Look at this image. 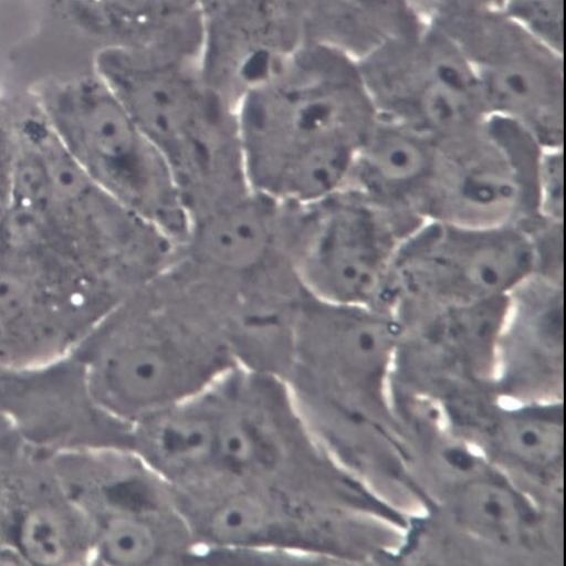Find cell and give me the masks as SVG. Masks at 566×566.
<instances>
[{
    "instance_id": "cell-11",
    "label": "cell",
    "mask_w": 566,
    "mask_h": 566,
    "mask_svg": "<svg viewBox=\"0 0 566 566\" xmlns=\"http://www.w3.org/2000/svg\"><path fill=\"white\" fill-rule=\"evenodd\" d=\"M93 543L88 520L45 452H30L0 471V551L11 565L93 564Z\"/></svg>"
},
{
    "instance_id": "cell-17",
    "label": "cell",
    "mask_w": 566,
    "mask_h": 566,
    "mask_svg": "<svg viewBox=\"0 0 566 566\" xmlns=\"http://www.w3.org/2000/svg\"><path fill=\"white\" fill-rule=\"evenodd\" d=\"M564 148L545 149L538 177V210L545 219L564 222L565 219Z\"/></svg>"
},
{
    "instance_id": "cell-18",
    "label": "cell",
    "mask_w": 566,
    "mask_h": 566,
    "mask_svg": "<svg viewBox=\"0 0 566 566\" xmlns=\"http://www.w3.org/2000/svg\"><path fill=\"white\" fill-rule=\"evenodd\" d=\"M19 135H11L0 125V219L13 199Z\"/></svg>"
},
{
    "instance_id": "cell-4",
    "label": "cell",
    "mask_w": 566,
    "mask_h": 566,
    "mask_svg": "<svg viewBox=\"0 0 566 566\" xmlns=\"http://www.w3.org/2000/svg\"><path fill=\"white\" fill-rule=\"evenodd\" d=\"M15 171L12 203L45 217L109 281L134 284L163 263L165 238L97 187L46 123L19 134Z\"/></svg>"
},
{
    "instance_id": "cell-22",
    "label": "cell",
    "mask_w": 566,
    "mask_h": 566,
    "mask_svg": "<svg viewBox=\"0 0 566 566\" xmlns=\"http://www.w3.org/2000/svg\"><path fill=\"white\" fill-rule=\"evenodd\" d=\"M0 565H10L7 556L3 554L2 551H0Z\"/></svg>"
},
{
    "instance_id": "cell-20",
    "label": "cell",
    "mask_w": 566,
    "mask_h": 566,
    "mask_svg": "<svg viewBox=\"0 0 566 566\" xmlns=\"http://www.w3.org/2000/svg\"><path fill=\"white\" fill-rule=\"evenodd\" d=\"M485 511L495 518H500L503 512L502 506L496 501H490L486 503Z\"/></svg>"
},
{
    "instance_id": "cell-10",
    "label": "cell",
    "mask_w": 566,
    "mask_h": 566,
    "mask_svg": "<svg viewBox=\"0 0 566 566\" xmlns=\"http://www.w3.org/2000/svg\"><path fill=\"white\" fill-rule=\"evenodd\" d=\"M442 28L476 75L490 115L525 128L545 149L565 144L562 53L509 15L474 11Z\"/></svg>"
},
{
    "instance_id": "cell-19",
    "label": "cell",
    "mask_w": 566,
    "mask_h": 566,
    "mask_svg": "<svg viewBox=\"0 0 566 566\" xmlns=\"http://www.w3.org/2000/svg\"><path fill=\"white\" fill-rule=\"evenodd\" d=\"M446 458L452 465L463 471L471 469L473 465L472 459L461 451H450L447 453Z\"/></svg>"
},
{
    "instance_id": "cell-6",
    "label": "cell",
    "mask_w": 566,
    "mask_h": 566,
    "mask_svg": "<svg viewBox=\"0 0 566 566\" xmlns=\"http://www.w3.org/2000/svg\"><path fill=\"white\" fill-rule=\"evenodd\" d=\"M166 316L126 297L81 343L78 365L97 408L117 423L179 400L203 381L213 355Z\"/></svg>"
},
{
    "instance_id": "cell-12",
    "label": "cell",
    "mask_w": 566,
    "mask_h": 566,
    "mask_svg": "<svg viewBox=\"0 0 566 566\" xmlns=\"http://www.w3.org/2000/svg\"><path fill=\"white\" fill-rule=\"evenodd\" d=\"M108 313L0 264V366L33 369L60 363Z\"/></svg>"
},
{
    "instance_id": "cell-1",
    "label": "cell",
    "mask_w": 566,
    "mask_h": 566,
    "mask_svg": "<svg viewBox=\"0 0 566 566\" xmlns=\"http://www.w3.org/2000/svg\"><path fill=\"white\" fill-rule=\"evenodd\" d=\"M378 117L355 59L322 42L300 43L237 102L249 189L280 206L344 189Z\"/></svg>"
},
{
    "instance_id": "cell-8",
    "label": "cell",
    "mask_w": 566,
    "mask_h": 566,
    "mask_svg": "<svg viewBox=\"0 0 566 566\" xmlns=\"http://www.w3.org/2000/svg\"><path fill=\"white\" fill-rule=\"evenodd\" d=\"M359 66L380 117L439 143L464 137L490 117L474 70L443 29L390 41Z\"/></svg>"
},
{
    "instance_id": "cell-15",
    "label": "cell",
    "mask_w": 566,
    "mask_h": 566,
    "mask_svg": "<svg viewBox=\"0 0 566 566\" xmlns=\"http://www.w3.org/2000/svg\"><path fill=\"white\" fill-rule=\"evenodd\" d=\"M117 18L147 32L148 46L180 52L188 19L200 21L196 0H99ZM201 23V22H200Z\"/></svg>"
},
{
    "instance_id": "cell-2",
    "label": "cell",
    "mask_w": 566,
    "mask_h": 566,
    "mask_svg": "<svg viewBox=\"0 0 566 566\" xmlns=\"http://www.w3.org/2000/svg\"><path fill=\"white\" fill-rule=\"evenodd\" d=\"M185 55L113 46L96 66L166 159L187 207L197 209L240 191L245 179L235 103Z\"/></svg>"
},
{
    "instance_id": "cell-5",
    "label": "cell",
    "mask_w": 566,
    "mask_h": 566,
    "mask_svg": "<svg viewBox=\"0 0 566 566\" xmlns=\"http://www.w3.org/2000/svg\"><path fill=\"white\" fill-rule=\"evenodd\" d=\"M423 223L347 188L311 203L282 206L283 245L302 290L389 312L396 259Z\"/></svg>"
},
{
    "instance_id": "cell-9",
    "label": "cell",
    "mask_w": 566,
    "mask_h": 566,
    "mask_svg": "<svg viewBox=\"0 0 566 566\" xmlns=\"http://www.w3.org/2000/svg\"><path fill=\"white\" fill-rule=\"evenodd\" d=\"M534 275L526 232L427 221L401 245L390 281L398 300L471 304L507 297Z\"/></svg>"
},
{
    "instance_id": "cell-3",
    "label": "cell",
    "mask_w": 566,
    "mask_h": 566,
    "mask_svg": "<svg viewBox=\"0 0 566 566\" xmlns=\"http://www.w3.org/2000/svg\"><path fill=\"white\" fill-rule=\"evenodd\" d=\"M46 118L97 187L172 244L186 245L192 219L170 167L99 76L49 97Z\"/></svg>"
},
{
    "instance_id": "cell-7",
    "label": "cell",
    "mask_w": 566,
    "mask_h": 566,
    "mask_svg": "<svg viewBox=\"0 0 566 566\" xmlns=\"http://www.w3.org/2000/svg\"><path fill=\"white\" fill-rule=\"evenodd\" d=\"M544 150L525 128L494 115L473 133L439 143L420 206L422 219L473 228H524L539 216Z\"/></svg>"
},
{
    "instance_id": "cell-16",
    "label": "cell",
    "mask_w": 566,
    "mask_h": 566,
    "mask_svg": "<svg viewBox=\"0 0 566 566\" xmlns=\"http://www.w3.org/2000/svg\"><path fill=\"white\" fill-rule=\"evenodd\" d=\"M524 230L534 256V275L565 283L564 222L537 216Z\"/></svg>"
},
{
    "instance_id": "cell-21",
    "label": "cell",
    "mask_w": 566,
    "mask_h": 566,
    "mask_svg": "<svg viewBox=\"0 0 566 566\" xmlns=\"http://www.w3.org/2000/svg\"><path fill=\"white\" fill-rule=\"evenodd\" d=\"M522 443L531 448L537 446V434L534 431H526L524 434H522Z\"/></svg>"
},
{
    "instance_id": "cell-14",
    "label": "cell",
    "mask_w": 566,
    "mask_h": 566,
    "mask_svg": "<svg viewBox=\"0 0 566 566\" xmlns=\"http://www.w3.org/2000/svg\"><path fill=\"white\" fill-rule=\"evenodd\" d=\"M313 41L363 61L386 43L420 30L410 0H304Z\"/></svg>"
},
{
    "instance_id": "cell-13",
    "label": "cell",
    "mask_w": 566,
    "mask_h": 566,
    "mask_svg": "<svg viewBox=\"0 0 566 566\" xmlns=\"http://www.w3.org/2000/svg\"><path fill=\"white\" fill-rule=\"evenodd\" d=\"M439 155V142L378 117L345 186L409 219L426 222L420 206Z\"/></svg>"
}]
</instances>
